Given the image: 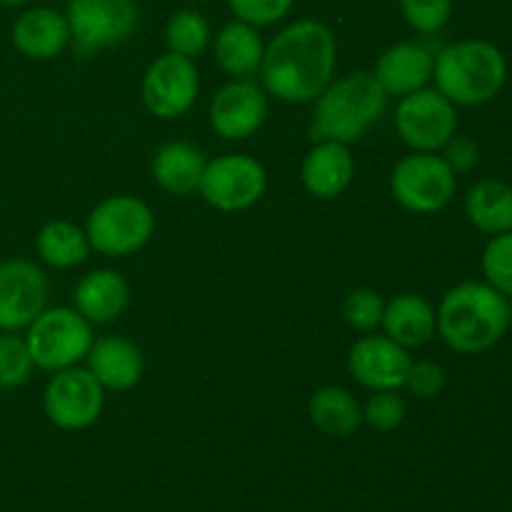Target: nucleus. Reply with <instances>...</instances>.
<instances>
[{"instance_id": "nucleus-1", "label": "nucleus", "mask_w": 512, "mask_h": 512, "mask_svg": "<svg viewBox=\"0 0 512 512\" xmlns=\"http://www.w3.org/2000/svg\"><path fill=\"white\" fill-rule=\"evenodd\" d=\"M338 43L320 20H295L265 45L263 90L288 105L313 103L335 78Z\"/></svg>"}, {"instance_id": "nucleus-2", "label": "nucleus", "mask_w": 512, "mask_h": 512, "mask_svg": "<svg viewBox=\"0 0 512 512\" xmlns=\"http://www.w3.org/2000/svg\"><path fill=\"white\" fill-rule=\"evenodd\" d=\"M435 318L440 340L460 355H480L495 348L512 323L510 300L485 280H465L450 288Z\"/></svg>"}, {"instance_id": "nucleus-3", "label": "nucleus", "mask_w": 512, "mask_h": 512, "mask_svg": "<svg viewBox=\"0 0 512 512\" xmlns=\"http://www.w3.org/2000/svg\"><path fill=\"white\" fill-rule=\"evenodd\" d=\"M388 93L380 88L373 73H348L343 78L330 80L328 88L313 100V120H310V138L335 140V143H358L363 135L388 110Z\"/></svg>"}, {"instance_id": "nucleus-4", "label": "nucleus", "mask_w": 512, "mask_h": 512, "mask_svg": "<svg viewBox=\"0 0 512 512\" xmlns=\"http://www.w3.org/2000/svg\"><path fill=\"white\" fill-rule=\"evenodd\" d=\"M433 80L455 108H478L505 88L508 60L490 40H458L435 55Z\"/></svg>"}, {"instance_id": "nucleus-5", "label": "nucleus", "mask_w": 512, "mask_h": 512, "mask_svg": "<svg viewBox=\"0 0 512 512\" xmlns=\"http://www.w3.org/2000/svg\"><path fill=\"white\" fill-rule=\"evenodd\" d=\"M153 233V210L135 195H110L100 200L85 220L90 250L108 258L135 255L150 243Z\"/></svg>"}, {"instance_id": "nucleus-6", "label": "nucleus", "mask_w": 512, "mask_h": 512, "mask_svg": "<svg viewBox=\"0 0 512 512\" xmlns=\"http://www.w3.org/2000/svg\"><path fill=\"white\" fill-rule=\"evenodd\" d=\"M93 340V323H88L75 308L65 305L45 308L25 328V345L33 365L45 373H58L78 365L80 360H85Z\"/></svg>"}, {"instance_id": "nucleus-7", "label": "nucleus", "mask_w": 512, "mask_h": 512, "mask_svg": "<svg viewBox=\"0 0 512 512\" xmlns=\"http://www.w3.org/2000/svg\"><path fill=\"white\" fill-rule=\"evenodd\" d=\"M458 190V175L443 155L415 153L398 160L390 173V193L400 208L415 215H433L448 208Z\"/></svg>"}, {"instance_id": "nucleus-8", "label": "nucleus", "mask_w": 512, "mask_h": 512, "mask_svg": "<svg viewBox=\"0 0 512 512\" xmlns=\"http://www.w3.org/2000/svg\"><path fill=\"white\" fill-rule=\"evenodd\" d=\"M65 18L70 25V43L80 55L125 43L140 25L135 0H68Z\"/></svg>"}, {"instance_id": "nucleus-9", "label": "nucleus", "mask_w": 512, "mask_h": 512, "mask_svg": "<svg viewBox=\"0 0 512 512\" xmlns=\"http://www.w3.org/2000/svg\"><path fill=\"white\" fill-rule=\"evenodd\" d=\"M105 408V388L88 368L58 370L43 390V413L58 430H88Z\"/></svg>"}, {"instance_id": "nucleus-10", "label": "nucleus", "mask_w": 512, "mask_h": 512, "mask_svg": "<svg viewBox=\"0 0 512 512\" xmlns=\"http://www.w3.org/2000/svg\"><path fill=\"white\" fill-rule=\"evenodd\" d=\"M395 130L415 153H438L458 133V108L438 88L425 85L400 98Z\"/></svg>"}, {"instance_id": "nucleus-11", "label": "nucleus", "mask_w": 512, "mask_h": 512, "mask_svg": "<svg viewBox=\"0 0 512 512\" xmlns=\"http://www.w3.org/2000/svg\"><path fill=\"white\" fill-rule=\"evenodd\" d=\"M268 188V173L253 155L228 153L208 160L198 193L220 213H240L258 203Z\"/></svg>"}, {"instance_id": "nucleus-12", "label": "nucleus", "mask_w": 512, "mask_h": 512, "mask_svg": "<svg viewBox=\"0 0 512 512\" xmlns=\"http://www.w3.org/2000/svg\"><path fill=\"white\" fill-rule=\"evenodd\" d=\"M200 93V73L195 60L178 53H165L148 65L140 83L143 105L160 120L183 118Z\"/></svg>"}, {"instance_id": "nucleus-13", "label": "nucleus", "mask_w": 512, "mask_h": 512, "mask_svg": "<svg viewBox=\"0 0 512 512\" xmlns=\"http://www.w3.org/2000/svg\"><path fill=\"white\" fill-rule=\"evenodd\" d=\"M48 308V278L25 258L0 263V330H25Z\"/></svg>"}, {"instance_id": "nucleus-14", "label": "nucleus", "mask_w": 512, "mask_h": 512, "mask_svg": "<svg viewBox=\"0 0 512 512\" xmlns=\"http://www.w3.org/2000/svg\"><path fill=\"white\" fill-rule=\"evenodd\" d=\"M265 118H268V93L248 78L223 85L210 100V128L225 140L250 138L263 128Z\"/></svg>"}, {"instance_id": "nucleus-15", "label": "nucleus", "mask_w": 512, "mask_h": 512, "mask_svg": "<svg viewBox=\"0 0 512 512\" xmlns=\"http://www.w3.org/2000/svg\"><path fill=\"white\" fill-rule=\"evenodd\" d=\"M410 363V350L390 340L388 335H365L350 348L348 355L350 375L370 393L403 388Z\"/></svg>"}, {"instance_id": "nucleus-16", "label": "nucleus", "mask_w": 512, "mask_h": 512, "mask_svg": "<svg viewBox=\"0 0 512 512\" xmlns=\"http://www.w3.org/2000/svg\"><path fill=\"white\" fill-rule=\"evenodd\" d=\"M355 178V160L348 145L335 140H315L300 165L303 188L318 200H335L350 188Z\"/></svg>"}, {"instance_id": "nucleus-17", "label": "nucleus", "mask_w": 512, "mask_h": 512, "mask_svg": "<svg viewBox=\"0 0 512 512\" xmlns=\"http://www.w3.org/2000/svg\"><path fill=\"white\" fill-rule=\"evenodd\" d=\"M88 370L95 375L105 390H123L135 388L145 375V358L133 340L123 335H103L93 340L88 355H85Z\"/></svg>"}, {"instance_id": "nucleus-18", "label": "nucleus", "mask_w": 512, "mask_h": 512, "mask_svg": "<svg viewBox=\"0 0 512 512\" xmlns=\"http://www.w3.org/2000/svg\"><path fill=\"white\" fill-rule=\"evenodd\" d=\"M10 40L23 58L53 60L70 45L68 18L53 8H28L15 18Z\"/></svg>"}, {"instance_id": "nucleus-19", "label": "nucleus", "mask_w": 512, "mask_h": 512, "mask_svg": "<svg viewBox=\"0 0 512 512\" xmlns=\"http://www.w3.org/2000/svg\"><path fill=\"white\" fill-rule=\"evenodd\" d=\"M435 55L423 43H395L375 63V80L388 98L415 93L433 80Z\"/></svg>"}, {"instance_id": "nucleus-20", "label": "nucleus", "mask_w": 512, "mask_h": 512, "mask_svg": "<svg viewBox=\"0 0 512 512\" xmlns=\"http://www.w3.org/2000/svg\"><path fill=\"white\" fill-rule=\"evenodd\" d=\"M130 303V285L118 270L98 268L75 283L73 308L93 325H108L125 313Z\"/></svg>"}, {"instance_id": "nucleus-21", "label": "nucleus", "mask_w": 512, "mask_h": 512, "mask_svg": "<svg viewBox=\"0 0 512 512\" xmlns=\"http://www.w3.org/2000/svg\"><path fill=\"white\" fill-rule=\"evenodd\" d=\"M383 333L403 348H423L438 335V318L428 298L418 293H400L385 303Z\"/></svg>"}, {"instance_id": "nucleus-22", "label": "nucleus", "mask_w": 512, "mask_h": 512, "mask_svg": "<svg viewBox=\"0 0 512 512\" xmlns=\"http://www.w3.org/2000/svg\"><path fill=\"white\" fill-rule=\"evenodd\" d=\"M205 155L200 148L185 140H170V143L160 145L158 153L153 155V180L158 183L160 190L170 195H193L200 188V180L205 173Z\"/></svg>"}, {"instance_id": "nucleus-23", "label": "nucleus", "mask_w": 512, "mask_h": 512, "mask_svg": "<svg viewBox=\"0 0 512 512\" xmlns=\"http://www.w3.org/2000/svg\"><path fill=\"white\" fill-rule=\"evenodd\" d=\"M213 50L220 70L233 75L235 80H240L260 73L265 43L255 25L243 23V20H233V23L223 25L220 33L215 35Z\"/></svg>"}, {"instance_id": "nucleus-24", "label": "nucleus", "mask_w": 512, "mask_h": 512, "mask_svg": "<svg viewBox=\"0 0 512 512\" xmlns=\"http://www.w3.org/2000/svg\"><path fill=\"white\" fill-rule=\"evenodd\" d=\"M308 415L315 428L330 438H350L363 425V405L348 388L325 385L308 400Z\"/></svg>"}, {"instance_id": "nucleus-25", "label": "nucleus", "mask_w": 512, "mask_h": 512, "mask_svg": "<svg viewBox=\"0 0 512 512\" xmlns=\"http://www.w3.org/2000/svg\"><path fill=\"white\" fill-rule=\"evenodd\" d=\"M465 215L485 235L512 230V185L498 178L475 183L465 195Z\"/></svg>"}, {"instance_id": "nucleus-26", "label": "nucleus", "mask_w": 512, "mask_h": 512, "mask_svg": "<svg viewBox=\"0 0 512 512\" xmlns=\"http://www.w3.org/2000/svg\"><path fill=\"white\" fill-rule=\"evenodd\" d=\"M35 253L55 270L75 268L85 263L90 255L88 235H85V228L70 220H50L35 235Z\"/></svg>"}, {"instance_id": "nucleus-27", "label": "nucleus", "mask_w": 512, "mask_h": 512, "mask_svg": "<svg viewBox=\"0 0 512 512\" xmlns=\"http://www.w3.org/2000/svg\"><path fill=\"white\" fill-rule=\"evenodd\" d=\"M165 45L170 53L195 60L210 45V23L198 10H178L165 25Z\"/></svg>"}, {"instance_id": "nucleus-28", "label": "nucleus", "mask_w": 512, "mask_h": 512, "mask_svg": "<svg viewBox=\"0 0 512 512\" xmlns=\"http://www.w3.org/2000/svg\"><path fill=\"white\" fill-rule=\"evenodd\" d=\"M33 368L25 338L0 330V390L23 388L33 375Z\"/></svg>"}, {"instance_id": "nucleus-29", "label": "nucleus", "mask_w": 512, "mask_h": 512, "mask_svg": "<svg viewBox=\"0 0 512 512\" xmlns=\"http://www.w3.org/2000/svg\"><path fill=\"white\" fill-rule=\"evenodd\" d=\"M480 268H483L485 283L493 285L505 298H512V230L490 235L480 255Z\"/></svg>"}, {"instance_id": "nucleus-30", "label": "nucleus", "mask_w": 512, "mask_h": 512, "mask_svg": "<svg viewBox=\"0 0 512 512\" xmlns=\"http://www.w3.org/2000/svg\"><path fill=\"white\" fill-rule=\"evenodd\" d=\"M408 418V405L398 390H375L363 405V423L378 433H393Z\"/></svg>"}, {"instance_id": "nucleus-31", "label": "nucleus", "mask_w": 512, "mask_h": 512, "mask_svg": "<svg viewBox=\"0 0 512 512\" xmlns=\"http://www.w3.org/2000/svg\"><path fill=\"white\" fill-rule=\"evenodd\" d=\"M383 310L385 300L370 288L353 290V293L345 295L343 305H340V315H343L345 323L360 333H370V330L378 328L380 320H383Z\"/></svg>"}, {"instance_id": "nucleus-32", "label": "nucleus", "mask_w": 512, "mask_h": 512, "mask_svg": "<svg viewBox=\"0 0 512 512\" xmlns=\"http://www.w3.org/2000/svg\"><path fill=\"white\" fill-rule=\"evenodd\" d=\"M405 23L423 35H433L448 25L453 0H400Z\"/></svg>"}, {"instance_id": "nucleus-33", "label": "nucleus", "mask_w": 512, "mask_h": 512, "mask_svg": "<svg viewBox=\"0 0 512 512\" xmlns=\"http://www.w3.org/2000/svg\"><path fill=\"white\" fill-rule=\"evenodd\" d=\"M445 385H448V375L443 365L435 360H413L403 388H408L410 395L418 400H435L443 395Z\"/></svg>"}, {"instance_id": "nucleus-34", "label": "nucleus", "mask_w": 512, "mask_h": 512, "mask_svg": "<svg viewBox=\"0 0 512 512\" xmlns=\"http://www.w3.org/2000/svg\"><path fill=\"white\" fill-rule=\"evenodd\" d=\"M228 5L233 10L235 20L263 28V25H273L283 20L293 10L295 0H228Z\"/></svg>"}, {"instance_id": "nucleus-35", "label": "nucleus", "mask_w": 512, "mask_h": 512, "mask_svg": "<svg viewBox=\"0 0 512 512\" xmlns=\"http://www.w3.org/2000/svg\"><path fill=\"white\" fill-rule=\"evenodd\" d=\"M443 160L453 168L455 175L470 173L480 160V145L470 135L455 133L448 143L443 145Z\"/></svg>"}, {"instance_id": "nucleus-36", "label": "nucleus", "mask_w": 512, "mask_h": 512, "mask_svg": "<svg viewBox=\"0 0 512 512\" xmlns=\"http://www.w3.org/2000/svg\"><path fill=\"white\" fill-rule=\"evenodd\" d=\"M33 0H0V5L3 8H25V5H30Z\"/></svg>"}, {"instance_id": "nucleus-37", "label": "nucleus", "mask_w": 512, "mask_h": 512, "mask_svg": "<svg viewBox=\"0 0 512 512\" xmlns=\"http://www.w3.org/2000/svg\"><path fill=\"white\" fill-rule=\"evenodd\" d=\"M510 300V315H512V298H508Z\"/></svg>"}]
</instances>
